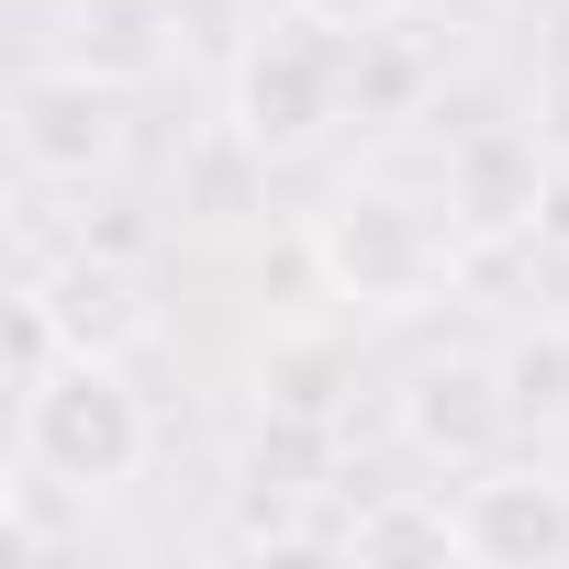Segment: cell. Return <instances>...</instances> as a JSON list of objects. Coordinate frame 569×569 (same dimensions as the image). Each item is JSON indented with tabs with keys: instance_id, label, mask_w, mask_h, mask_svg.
Segmentation results:
<instances>
[{
	"instance_id": "1",
	"label": "cell",
	"mask_w": 569,
	"mask_h": 569,
	"mask_svg": "<svg viewBox=\"0 0 569 569\" xmlns=\"http://www.w3.org/2000/svg\"><path fill=\"white\" fill-rule=\"evenodd\" d=\"M146 458H157V413H146V391H134L123 358L68 347L57 369L23 380V469H34L46 491L112 502V491L146 480Z\"/></svg>"
},
{
	"instance_id": "2",
	"label": "cell",
	"mask_w": 569,
	"mask_h": 569,
	"mask_svg": "<svg viewBox=\"0 0 569 569\" xmlns=\"http://www.w3.org/2000/svg\"><path fill=\"white\" fill-rule=\"evenodd\" d=\"M302 234L325 257V302H358V313H425L469 246L447 223V201H413L402 179H347Z\"/></svg>"
},
{
	"instance_id": "3",
	"label": "cell",
	"mask_w": 569,
	"mask_h": 569,
	"mask_svg": "<svg viewBox=\"0 0 569 569\" xmlns=\"http://www.w3.org/2000/svg\"><path fill=\"white\" fill-rule=\"evenodd\" d=\"M223 123L268 157V168H291L313 157L336 123H347V34L302 23V12H279L234 46V79H223Z\"/></svg>"
},
{
	"instance_id": "4",
	"label": "cell",
	"mask_w": 569,
	"mask_h": 569,
	"mask_svg": "<svg viewBox=\"0 0 569 569\" xmlns=\"http://www.w3.org/2000/svg\"><path fill=\"white\" fill-rule=\"evenodd\" d=\"M12 157L34 190H90L123 157V79L79 68V57H34L12 79Z\"/></svg>"
},
{
	"instance_id": "5",
	"label": "cell",
	"mask_w": 569,
	"mask_h": 569,
	"mask_svg": "<svg viewBox=\"0 0 569 569\" xmlns=\"http://www.w3.org/2000/svg\"><path fill=\"white\" fill-rule=\"evenodd\" d=\"M391 436H402V458H425V469H480V458H502L525 425H513V391H502V358L491 347H447V358H425L402 391H391Z\"/></svg>"
},
{
	"instance_id": "6",
	"label": "cell",
	"mask_w": 569,
	"mask_h": 569,
	"mask_svg": "<svg viewBox=\"0 0 569 569\" xmlns=\"http://www.w3.org/2000/svg\"><path fill=\"white\" fill-rule=\"evenodd\" d=\"M436 201H447V223L469 246H513V234L547 223L558 168H547V146L525 123H458L447 134V168H436Z\"/></svg>"
},
{
	"instance_id": "7",
	"label": "cell",
	"mask_w": 569,
	"mask_h": 569,
	"mask_svg": "<svg viewBox=\"0 0 569 569\" xmlns=\"http://www.w3.org/2000/svg\"><path fill=\"white\" fill-rule=\"evenodd\" d=\"M458 547L480 569H569V469L558 458L458 469Z\"/></svg>"
},
{
	"instance_id": "8",
	"label": "cell",
	"mask_w": 569,
	"mask_h": 569,
	"mask_svg": "<svg viewBox=\"0 0 569 569\" xmlns=\"http://www.w3.org/2000/svg\"><path fill=\"white\" fill-rule=\"evenodd\" d=\"M23 302L57 325V347H90V358H134L157 336V302H146V268L112 257V246H68V257H34L23 268Z\"/></svg>"
},
{
	"instance_id": "9",
	"label": "cell",
	"mask_w": 569,
	"mask_h": 569,
	"mask_svg": "<svg viewBox=\"0 0 569 569\" xmlns=\"http://www.w3.org/2000/svg\"><path fill=\"white\" fill-rule=\"evenodd\" d=\"M436 90H447V57H436L413 23H380V34H358V46H347V123L402 134V123H425V112H436Z\"/></svg>"
},
{
	"instance_id": "10",
	"label": "cell",
	"mask_w": 569,
	"mask_h": 569,
	"mask_svg": "<svg viewBox=\"0 0 569 569\" xmlns=\"http://www.w3.org/2000/svg\"><path fill=\"white\" fill-rule=\"evenodd\" d=\"M336 558H469L447 480H380L336 513Z\"/></svg>"
},
{
	"instance_id": "11",
	"label": "cell",
	"mask_w": 569,
	"mask_h": 569,
	"mask_svg": "<svg viewBox=\"0 0 569 569\" xmlns=\"http://www.w3.org/2000/svg\"><path fill=\"white\" fill-rule=\"evenodd\" d=\"M168 34H179L168 0H68L57 12V57H79V68L123 79V90L168 68Z\"/></svg>"
},
{
	"instance_id": "12",
	"label": "cell",
	"mask_w": 569,
	"mask_h": 569,
	"mask_svg": "<svg viewBox=\"0 0 569 569\" xmlns=\"http://www.w3.org/2000/svg\"><path fill=\"white\" fill-rule=\"evenodd\" d=\"M347 391H358V358H347V336H325V325L257 347V413H325V425H336Z\"/></svg>"
},
{
	"instance_id": "13",
	"label": "cell",
	"mask_w": 569,
	"mask_h": 569,
	"mask_svg": "<svg viewBox=\"0 0 569 569\" xmlns=\"http://www.w3.org/2000/svg\"><path fill=\"white\" fill-rule=\"evenodd\" d=\"M347 469H336V425L325 413H257L246 458H234V491H291V502H325Z\"/></svg>"
},
{
	"instance_id": "14",
	"label": "cell",
	"mask_w": 569,
	"mask_h": 569,
	"mask_svg": "<svg viewBox=\"0 0 569 569\" xmlns=\"http://www.w3.org/2000/svg\"><path fill=\"white\" fill-rule=\"evenodd\" d=\"M268 201V157L234 134V123H212L201 146H190V179H179V223H234V212H257Z\"/></svg>"
},
{
	"instance_id": "15",
	"label": "cell",
	"mask_w": 569,
	"mask_h": 569,
	"mask_svg": "<svg viewBox=\"0 0 569 569\" xmlns=\"http://www.w3.org/2000/svg\"><path fill=\"white\" fill-rule=\"evenodd\" d=\"M491 358H502L513 425H569V325H525V336H502Z\"/></svg>"
},
{
	"instance_id": "16",
	"label": "cell",
	"mask_w": 569,
	"mask_h": 569,
	"mask_svg": "<svg viewBox=\"0 0 569 569\" xmlns=\"http://www.w3.org/2000/svg\"><path fill=\"white\" fill-rule=\"evenodd\" d=\"M279 12H302V23H325V34H347V46H358V34H380V23H402L413 0H279Z\"/></svg>"
}]
</instances>
